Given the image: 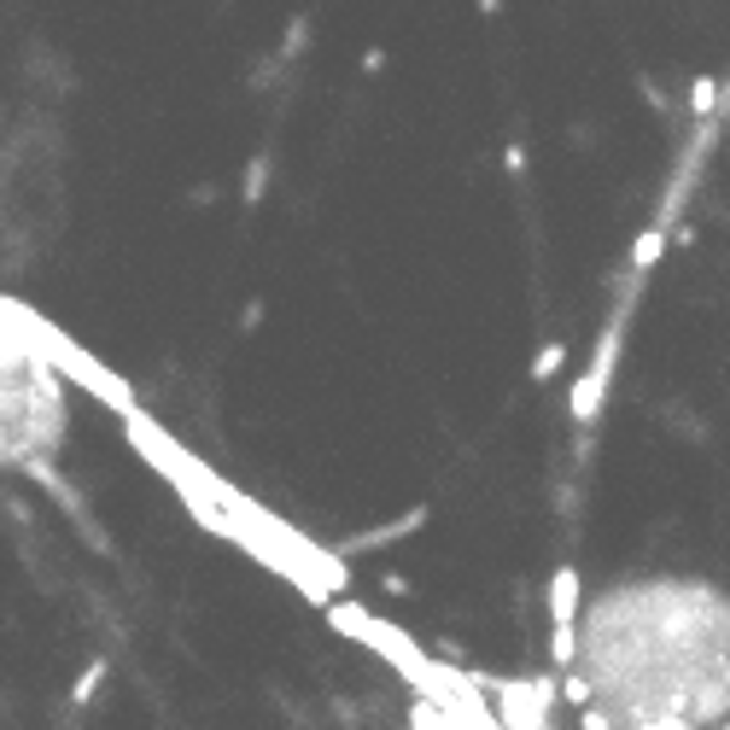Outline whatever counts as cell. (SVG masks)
Wrapping results in <instances>:
<instances>
[{
  "label": "cell",
  "instance_id": "cell-10",
  "mask_svg": "<svg viewBox=\"0 0 730 730\" xmlns=\"http://www.w3.org/2000/svg\"><path fill=\"white\" fill-rule=\"evenodd\" d=\"M526 164H532V158H526V146L508 141V169H515V176H526Z\"/></svg>",
  "mask_w": 730,
  "mask_h": 730
},
{
  "label": "cell",
  "instance_id": "cell-7",
  "mask_svg": "<svg viewBox=\"0 0 730 730\" xmlns=\"http://www.w3.org/2000/svg\"><path fill=\"white\" fill-rule=\"evenodd\" d=\"M263 193H269V158L258 152V158L246 164V205H263Z\"/></svg>",
  "mask_w": 730,
  "mask_h": 730
},
{
  "label": "cell",
  "instance_id": "cell-2",
  "mask_svg": "<svg viewBox=\"0 0 730 730\" xmlns=\"http://www.w3.org/2000/svg\"><path fill=\"white\" fill-rule=\"evenodd\" d=\"M579 602H585L579 567H555L550 573V625H579Z\"/></svg>",
  "mask_w": 730,
  "mask_h": 730
},
{
  "label": "cell",
  "instance_id": "cell-8",
  "mask_svg": "<svg viewBox=\"0 0 730 730\" xmlns=\"http://www.w3.org/2000/svg\"><path fill=\"white\" fill-rule=\"evenodd\" d=\"M562 363H567V345H562V339H550V345L538 351V363H532V380H550Z\"/></svg>",
  "mask_w": 730,
  "mask_h": 730
},
{
  "label": "cell",
  "instance_id": "cell-4",
  "mask_svg": "<svg viewBox=\"0 0 730 730\" xmlns=\"http://www.w3.org/2000/svg\"><path fill=\"white\" fill-rule=\"evenodd\" d=\"M719 99H725V82L719 76H695V89H690L695 123H713V117H719Z\"/></svg>",
  "mask_w": 730,
  "mask_h": 730
},
{
  "label": "cell",
  "instance_id": "cell-9",
  "mask_svg": "<svg viewBox=\"0 0 730 730\" xmlns=\"http://www.w3.org/2000/svg\"><path fill=\"white\" fill-rule=\"evenodd\" d=\"M562 690H567V702H573V707H590V678H579V672H573Z\"/></svg>",
  "mask_w": 730,
  "mask_h": 730
},
{
  "label": "cell",
  "instance_id": "cell-11",
  "mask_svg": "<svg viewBox=\"0 0 730 730\" xmlns=\"http://www.w3.org/2000/svg\"><path fill=\"white\" fill-rule=\"evenodd\" d=\"M386 597H410V579H403V573H386Z\"/></svg>",
  "mask_w": 730,
  "mask_h": 730
},
{
  "label": "cell",
  "instance_id": "cell-1",
  "mask_svg": "<svg viewBox=\"0 0 730 730\" xmlns=\"http://www.w3.org/2000/svg\"><path fill=\"white\" fill-rule=\"evenodd\" d=\"M614 351H620V339H602V351H597V363L579 375V386H573V421H597L602 410V398H608V375H614Z\"/></svg>",
  "mask_w": 730,
  "mask_h": 730
},
{
  "label": "cell",
  "instance_id": "cell-5",
  "mask_svg": "<svg viewBox=\"0 0 730 730\" xmlns=\"http://www.w3.org/2000/svg\"><path fill=\"white\" fill-rule=\"evenodd\" d=\"M304 47H310V19H293V24H286V36H281V47H275V64H293Z\"/></svg>",
  "mask_w": 730,
  "mask_h": 730
},
{
  "label": "cell",
  "instance_id": "cell-3",
  "mask_svg": "<svg viewBox=\"0 0 730 730\" xmlns=\"http://www.w3.org/2000/svg\"><path fill=\"white\" fill-rule=\"evenodd\" d=\"M660 258H667V228L649 223V228L637 234V246H632V269H637V275H649V269H655Z\"/></svg>",
  "mask_w": 730,
  "mask_h": 730
},
{
  "label": "cell",
  "instance_id": "cell-6",
  "mask_svg": "<svg viewBox=\"0 0 730 730\" xmlns=\"http://www.w3.org/2000/svg\"><path fill=\"white\" fill-rule=\"evenodd\" d=\"M99 684H106V660H89V667H82V678H76V690H71V702H76V707H89Z\"/></svg>",
  "mask_w": 730,
  "mask_h": 730
}]
</instances>
